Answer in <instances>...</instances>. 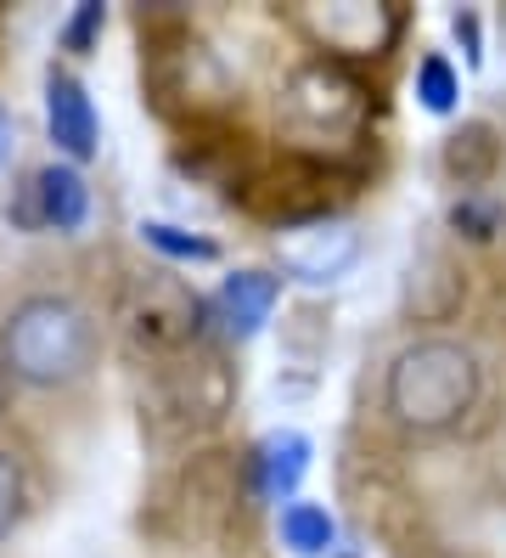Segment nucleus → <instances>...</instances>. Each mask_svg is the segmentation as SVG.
<instances>
[{
	"mask_svg": "<svg viewBox=\"0 0 506 558\" xmlns=\"http://www.w3.org/2000/svg\"><path fill=\"white\" fill-rule=\"evenodd\" d=\"M484 367L461 339H417L388 361L383 407L399 429L411 435H445L479 407Z\"/></svg>",
	"mask_w": 506,
	"mask_h": 558,
	"instance_id": "obj_1",
	"label": "nucleus"
},
{
	"mask_svg": "<svg viewBox=\"0 0 506 558\" xmlns=\"http://www.w3.org/2000/svg\"><path fill=\"white\" fill-rule=\"evenodd\" d=\"M0 361L28 389H67L96 361V322L85 305L62 300V293H34L7 316Z\"/></svg>",
	"mask_w": 506,
	"mask_h": 558,
	"instance_id": "obj_2",
	"label": "nucleus"
},
{
	"mask_svg": "<svg viewBox=\"0 0 506 558\" xmlns=\"http://www.w3.org/2000/svg\"><path fill=\"white\" fill-rule=\"evenodd\" d=\"M282 119L298 136H355L360 119H366V90L355 85V74H344L337 62H304V69L287 74L282 90Z\"/></svg>",
	"mask_w": 506,
	"mask_h": 558,
	"instance_id": "obj_3",
	"label": "nucleus"
},
{
	"mask_svg": "<svg viewBox=\"0 0 506 558\" xmlns=\"http://www.w3.org/2000/svg\"><path fill=\"white\" fill-rule=\"evenodd\" d=\"M298 23L304 35H310L326 62H366V57H388V46L399 40V7L388 0H310V7H298Z\"/></svg>",
	"mask_w": 506,
	"mask_h": 558,
	"instance_id": "obj_4",
	"label": "nucleus"
},
{
	"mask_svg": "<svg viewBox=\"0 0 506 558\" xmlns=\"http://www.w3.org/2000/svg\"><path fill=\"white\" fill-rule=\"evenodd\" d=\"M276 259L282 271L304 288H326L337 277L355 271L360 259V226L349 215H304V220H287L276 232Z\"/></svg>",
	"mask_w": 506,
	"mask_h": 558,
	"instance_id": "obj_5",
	"label": "nucleus"
},
{
	"mask_svg": "<svg viewBox=\"0 0 506 558\" xmlns=\"http://www.w3.org/2000/svg\"><path fill=\"white\" fill-rule=\"evenodd\" d=\"M197 293H186L175 277H135L124 288V305H119V322L135 344L147 350H175L197 333Z\"/></svg>",
	"mask_w": 506,
	"mask_h": 558,
	"instance_id": "obj_6",
	"label": "nucleus"
},
{
	"mask_svg": "<svg viewBox=\"0 0 506 558\" xmlns=\"http://www.w3.org/2000/svg\"><path fill=\"white\" fill-rule=\"evenodd\" d=\"M23 226H51V232H79L90 220V186L79 170L67 163H46L40 175L23 186V204H17Z\"/></svg>",
	"mask_w": 506,
	"mask_h": 558,
	"instance_id": "obj_7",
	"label": "nucleus"
},
{
	"mask_svg": "<svg viewBox=\"0 0 506 558\" xmlns=\"http://www.w3.org/2000/svg\"><path fill=\"white\" fill-rule=\"evenodd\" d=\"M46 124H51V142H57L67 158H90L96 142H101L90 90H85L74 74H62V69H51V80H46Z\"/></svg>",
	"mask_w": 506,
	"mask_h": 558,
	"instance_id": "obj_8",
	"label": "nucleus"
},
{
	"mask_svg": "<svg viewBox=\"0 0 506 558\" xmlns=\"http://www.w3.org/2000/svg\"><path fill=\"white\" fill-rule=\"evenodd\" d=\"M310 474V440L298 429H276L254 446V490L264 502H293Z\"/></svg>",
	"mask_w": 506,
	"mask_h": 558,
	"instance_id": "obj_9",
	"label": "nucleus"
},
{
	"mask_svg": "<svg viewBox=\"0 0 506 558\" xmlns=\"http://www.w3.org/2000/svg\"><path fill=\"white\" fill-rule=\"evenodd\" d=\"M276 300H282V282L270 277V271H236L220 288L214 316H220V327H225L231 339H254L259 327L270 322V311H276Z\"/></svg>",
	"mask_w": 506,
	"mask_h": 558,
	"instance_id": "obj_10",
	"label": "nucleus"
},
{
	"mask_svg": "<svg viewBox=\"0 0 506 558\" xmlns=\"http://www.w3.org/2000/svg\"><path fill=\"white\" fill-rule=\"evenodd\" d=\"M282 547L298 553V558H332V547H337L332 513L316 508V502H287L282 508Z\"/></svg>",
	"mask_w": 506,
	"mask_h": 558,
	"instance_id": "obj_11",
	"label": "nucleus"
},
{
	"mask_svg": "<svg viewBox=\"0 0 506 558\" xmlns=\"http://www.w3.org/2000/svg\"><path fill=\"white\" fill-rule=\"evenodd\" d=\"M456 96H461V80H456V69L439 51H428L422 62H417V102L428 108V113H451L456 108Z\"/></svg>",
	"mask_w": 506,
	"mask_h": 558,
	"instance_id": "obj_12",
	"label": "nucleus"
},
{
	"mask_svg": "<svg viewBox=\"0 0 506 558\" xmlns=\"http://www.w3.org/2000/svg\"><path fill=\"white\" fill-rule=\"evenodd\" d=\"M451 170L461 175V181H484L490 175V163H495V142H490V124H467L461 136L451 142Z\"/></svg>",
	"mask_w": 506,
	"mask_h": 558,
	"instance_id": "obj_13",
	"label": "nucleus"
},
{
	"mask_svg": "<svg viewBox=\"0 0 506 558\" xmlns=\"http://www.w3.org/2000/svg\"><path fill=\"white\" fill-rule=\"evenodd\" d=\"M141 238H147L152 248H163L169 259H214V254H220L209 238H186L181 226H163V220H147V226H141Z\"/></svg>",
	"mask_w": 506,
	"mask_h": 558,
	"instance_id": "obj_14",
	"label": "nucleus"
},
{
	"mask_svg": "<svg viewBox=\"0 0 506 558\" xmlns=\"http://www.w3.org/2000/svg\"><path fill=\"white\" fill-rule=\"evenodd\" d=\"M23 519V463L12 451H0V542L17 531Z\"/></svg>",
	"mask_w": 506,
	"mask_h": 558,
	"instance_id": "obj_15",
	"label": "nucleus"
},
{
	"mask_svg": "<svg viewBox=\"0 0 506 558\" xmlns=\"http://www.w3.org/2000/svg\"><path fill=\"white\" fill-rule=\"evenodd\" d=\"M451 220L461 226V232H467L472 243H484V238H495V226H501V204L479 198V192H467V198L451 209Z\"/></svg>",
	"mask_w": 506,
	"mask_h": 558,
	"instance_id": "obj_16",
	"label": "nucleus"
},
{
	"mask_svg": "<svg viewBox=\"0 0 506 558\" xmlns=\"http://www.w3.org/2000/svg\"><path fill=\"white\" fill-rule=\"evenodd\" d=\"M96 28H101V7H79V12H74V23L62 28V40L74 46V51H85V46L96 40Z\"/></svg>",
	"mask_w": 506,
	"mask_h": 558,
	"instance_id": "obj_17",
	"label": "nucleus"
},
{
	"mask_svg": "<svg viewBox=\"0 0 506 558\" xmlns=\"http://www.w3.org/2000/svg\"><path fill=\"white\" fill-rule=\"evenodd\" d=\"M7 153H12V119H7V108H0V163H7Z\"/></svg>",
	"mask_w": 506,
	"mask_h": 558,
	"instance_id": "obj_18",
	"label": "nucleus"
}]
</instances>
